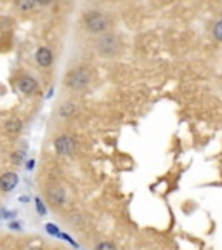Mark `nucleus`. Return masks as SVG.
I'll use <instances>...</instances> for the list:
<instances>
[{"instance_id":"obj_1","label":"nucleus","mask_w":222,"mask_h":250,"mask_svg":"<svg viewBox=\"0 0 222 250\" xmlns=\"http://www.w3.org/2000/svg\"><path fill=\"white\" fill-rule=\"evenodd\" d=\"M83 26L89 31L90 35H104L108 31H111L113 26V21L106 12L96 11V9H90V11L83 12Z\"/></svg>"},{"instance_id":"obj_2","label":"nucleus","mask_w":222,"mask_h":250,"mask_svg":"<svg viewBox=\"0 0 222 250\" xmlns=\"http://www.w3.org/2000/svg\"><path fill=\"white\" fill-rule=\"evenodd\" d=\"M94 51L102 59H115L121 52V40L115 31H108L94 40Z\"/></svg>"},{"instance_id":"obj_3","label":"nucleus","mask_w":222,"mask_h":250,"mask_svg":"<svg viewBox=\"0 0 222 250\" xmlns=\"http://www.w3.org/2000/svg\"><path fill=\"white\" fill-rule=\"evenodd\" d=\"M90 82H92V73L85 66L73 68L64 77V87L71 92H82L90 85Z\"/></svg>"},{"instance_id":"obj_4","label":"nucleus","mask_w":222,"mask_h":250,"mask_svg":"<svg viewBox=\"0 0 222 250\" xmlns=\"http://www.w3.org/2000/svg\"><path fill=\"white\" fill-rule=\"evenodd\" d=\"M52 148H54L56 155L59 156H73L78 149V145L75 137L68 136V134H59L52 141Z\"/></svg>"},{"instance_id":"obj_5","label":"nucleus","mask_w":222,"mask_h":250,"mask_svg":"<svg viewBox=\"0 0 222 250\" xmlns=\"http://www.w3.org/2000/svg\"><path fill=\"white\" fill-rule=\"evenodd\" d=\"M45 196L49 200L52 207L56 208H62L68 203V193L66 189L59 184H51V186L45 188Z\"/></svg>"},{"instance_id":"obj_6","label":"nucleus","mask_w":222,"mask_h":250,"mask_svg":"<svg viewBox=\"0 0 222 250\" xmlns=\"http://www.w3.org/2000/svg\"><path fill=\"white\" fill-rule=\"evenodd\" d=\"M16 85H18V90H20L21 94H24V96H37V94L40 92L39 80H37L35 77H31V75H21V77L18 78Z\"/></svg>"},{"instance_id":"obj_7","label":"nucleus","mask_w":222,"mask_h":250,"mask_svg":"<svg viewBox=\"0 0 222 250\" xmlns=\"http://www.w3.org/2000/svg\"><path fill=\"white\" fill-rule=\"evenodd\" d=\"M35 62L42 70H49L54 64V51L49 45H40L35 51Z\"/></svg>"},{"instance_id":"obj_8","label":"nucleus","mask_w":222,"mask_h":250,"mask_svg":"<svg viewBox=\"0 0 222 250\" xmlns=\"http://www.w3.org/2000/svg\"><path fill=\"white\" fill-rule=\"evenodd\" d=\"M18 184H20V176L16 172L7 170L0 176V191L2 193H11Z\"/></svg>"},{"instance_id":"obj_9","label":"nucleus","mask_w":222,"mask_h":250,"mask_svg":"<svg viewBox=\"0 0 222 250\" xmlns=\"http://www.w3.org/2000/svg\"><path fill=\"white\" fill-rule=\"evenodd\" d=\"M77 109H78L77 103L64 101V103H61V104H59L58 117L61 118V120H70L71 117H75V115H77Z\"/></svg>"},{"instance_id":"obj_10","label":"nucleus","mask_w":222,"mask_h":250,"mask_svg":"<svg viewBox=\"0 0 222 250\" xmlns=\"http://www.w3.org/2000/svg\"><path fill=\"white\" fill-rule=\"evenodd\" d=\"M24 129V124L20 117H11L4 122V130L7 134H20Z\"/></svg>"},{"instance_id":"obj_11","label":"nucleus","mask_w":222,"mask_h":250,"mask_svg":"<svg viewBox=\"0 0 222 250\" xmlns=\"http://www.w3.org/2000/svg\"><path fill=\"white\" fill-rule=\"evenodd\" d=\"M68 224H70L73 229H82V228H85L87 224V219L83 217L80 212H73V214L68 217Z\"/></svg>"},{"instance_id":"obj_12","label":"nucleus","mask_w":222,"mask_h":250,"mask_svg":"<svg viewBox=\"0 0 222 250\" xmlns=\"http://www.w3.org/2000/svg\"><path fill=\"white\" fill-rule=\"evenodd\" d=\"M14 7L21 12H31L39 7V4H37V2H31V0H21V2H16Z\"/></svg>"},{"instance_id":"obj_13","label":"nucleus","mask_w":222,"mask_h":250,"mask_svg":"<svg viewBox=\"0 0 222 250\" xmlns=\"http://www.w3.org/2000/svg\"><path fill=\"white\" fill-rule=\"evenodd\" d=\"M212 37H214L215 42L222 43V16L215 21L214 26H212Z\"/></svg>"},{"instance_id":"obj_14","label":"nucleus","mask_w":222,"mask_h":250,"mask_svg":"<svg viewBox=\"0 0 222 250\" xmlns=\"http://www.w3.org/2000/svg\"><path fill=\"white\" fill-rule=\"evenodd\" d=\"M24 158H26V151H23V149H14L11 153V164L14 165H21L24 162Z\"/></svg>"},{"instance_id":"obj_15","label":"nucleus","mask_w":222,"mask_h":250,"mask_svg":"<svg viewBox=\"0 0 222 250\" xmlns=\"http://www.w3.org/2000/svg\"><path fill=\"white\" fill-rule=\"evenodd\" d=\"M94 250H118V247L109 240H101L98 245L94 247Z\"/></svg>"},{"instance_id":"obj_16","label":"nucleus","mask_w":222,"mask_h":250,"mask_svg":"<svg viewBox=\"0 0 222 250\" xmlns=\"http://www.w3.org/2000/svg\"><path fill=\"white\" fill-rule=\"evenodd\" d=\"M35 203H37V212H39V215H45L47 210H45V205H43V202L40 198H35Z\"/></svg>"},{"instance_id":"obj_17","label":"nucleus","mask_w":222,"mask_h":250,"mask_svg":"<svg viewBox=\"0 0 222 250\" xmlns=\"http://www.w3.org/2000/svg\"><path fill=\"white\" fill-rule=\"evenodd\" d=\"M45 231H47V233L56 234V236H59V234H61V231H59L56 226H52V224H45Z\"/></svg>"},{"instance_id":"obj_18","label":"nucleus","mask_w":222,"mask_h":250,"mask_svg":"<svg viewBox=\"0 0 222 250\" xmlns=\"http://www.w3.org/2000/svg\"><path fill=\"white\" fill-rule=\"evenodd\" d=\"M16 223H18V221H12V223L9 224V228H11V229H21L20 224H16Z\"/></svg>"},{"instance_id":"obj_19","label":"nucleus","mask_w":222,"mask_h":250,"mask_svg":"<svg viewBox=\"0 0 222 250\" xmlns=\"http://www.w3.org/2000/svg\"><path fill=\"white\" fill-rule=\"evenodd\" d=\"M23 250H43V249H42V247L31 245V247H26V249H23Z\"/></svg>"},{"instance_id":"obj_20","label":"nucleus","mask_w":222,"mask_h":250,"mask_svg":"<svg viewBox=\"0 0 222 250\" xmlns=\"http://www.w3.org/2000/svg\"><path fill=\"white\" fill-rule=\"evenodd\" d=\"M33 165H35V160H30V162H28V170H31V168H33Z\"/></svg>"}]
</instances>
